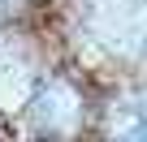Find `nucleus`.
<instances>
[{"label": "nucleus", "instance_id": "f257e3e1", "mask_svg": "<svg viewBox=\"0 0 147 142\" xmlns=\"http://www.w3.org/2000/svg\"><path fill=\"white\" fill-rule=\"evenodd\" d=\"M117 142H147V121H143V125H134V129H125Z\"/></svg>", "mask_w": 147, "mask_h": 142}, {"label": "nucleus", "instance_id": "f03ea898", "mask_svg": "<svg viewBox=\"0 0 147 142\" xmlns=\"http://www.w3.org/2000/svg\"><path fill=\"white\" fill-rule=\"evenodd\" d=\"M22 5V0H0V13H5V9H18Z\"/></svg>", "mask_w": 147, "mask_h": 142}]
</instances>
